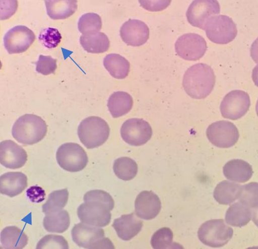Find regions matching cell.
<instances>
[{"mask_svg": "<svg viewBox=\"0 0 258 249\" xmlns=\"http://www.w3.org/2000/svg\"><path fill=\"white\" fill-rule=\"evenodd\" d=\"M84 203L78 209V216L81 222L95 227H105L111 221L112 211L115 202L107 192L94 190L87 192Z\"/></svg>", "mask_w": 258, "mask_h": 249, "instance_id": "6da1fadb", "label": "cell"}, {"mask_svg": "<svg viewBox=\"0 0 258 249\" xmlns=\"http://www.w3.org/2000/svg\"><path fill=\"white\" fill-rule=\"evenodd\" d=\"M216 83V76L210 66L198 64L189 68L184 75L183 86L192 98H206L211 93Z\"/></svg>", "mask_w": 258, "mask_h": 249, "instance_id": "7a4b0ae2", "label": "cell"}, {"mask_svg": "<svg viewBox=\"0 0 258 249\" xmlns=\"http://www.w3.org/2000/svg\"><path fill=\"white\" fill-rule=\"evenodd\" d=\"M47 126L41 117L26 114L19 118L13 127V138L21 144L32 145L44 139Z\"/></svg>", "mask_w": 258, "mask_h": 249, "instance_id": "3957f363", "label": "cell"}, {"mask_svg": "<svg viewBox=\"0 0 258 249\" xmlns=\"http://www.w3.org/2000/svg\"><path fill=\"white\" fill-rule=\"evenodd\" d=\"M78 135L81 142L88 149L104 145L109 137L110 127L107 121L99 117H89L81 121Z\"/></svg>", "mask_w": 258, "mask_h": 249, "instance_id": "277c9868", "label": "cell"}, {"mask_svg": "<svg viewBox=\"0 0 258 249\" xmlns=\"http://www.w3.org/2000/svg\"><path fill=\"white\" fill-rule=\"evenodd\" d=\"M198 238L209 247H223L232 239L233 230L223 220H212L203 223L198 232Z\"/></svg>", "mask_w": 258, "mask_h": 249, "instance_id": "5b68a950", "label": "cell"}, {"mask_svg": "<svg viewBox=\"0 0 258 249\" xmlns=\"http://www.w3.org/2000/svg\"><path fill=\"white\" fill-rule=\"evenodd\" d=\"M206 36L211 42L218 44H227L233 41L237 35V26L225 15L213 16L205 25Z\"/></svg>", "mask_w": 258, "mask_h": 249, "instance_id": "8992f818", "label": "cell"}, {"mask_svg": "<svg viewBox=\"0 0 258 249\" xmlns=\"http://www.w3.org/2000/svg\"><path fill=\"white\" fill-rule=\"evenodd\" d=\"M56 158L59 166L67 171L80 172L88 163V157L85 150L78 143H67L56 151Z\"/></svg>", "mask_w": 258, "mask_h": 249, "instance_id": "52a82bcc", "label": "cell"}, {"mask_svg": "<svg viewBox=\"0 0 258 249\" xmlns=\"http://www.w3.org/2000/svg\"><path fill=\"white\" fill-rule=\"evenodd\" d=\"M206 135L212 144L221 148L232 147L237 143L240 137L237 127L228 121L212 123L206 131Z\"/></svg>", "mask_w": 258, "mask_h": 249, "instance_id": "ba28073f", "label": "cell"}, {"mask_svg": "<svg viewBox=\"0 0 258 249\" xmlns=\"http://www.w3.org/2000/svg\"><path fill=\"white\" fill-rule=\"evenodd\" d=\"M153 129L150 124L141 118H130L124 121L121 128L122 139L133 147L142 146L151 139Z\"/></svg>", "mask_w": 258, "mask_h": 249, "instance_id": "9c48e42d", "label": "cell"}, {"mask_svg": "<svg viewBox=\"0 0 258 249\" xmlns=\"http://www.w3.org/2000/svg\"><path fill=\"white\" fill-rule=\"evenodd\" d=\"M176 53L181 58L189 61L202 58L207 50V44L200 35L185 34L179 37L175 43Z\"/></svg>", "mask_w": 258, "mask_h": 249, "instance_id": "30bf717a", "label": "cell"}, {"mask_svg": "<svg viewBox=\"0 0 258 249\" xmlns=\"http://www.w3.org/2000/svg\"><path fill=\"white\" fill-rule=\"evenodd\" d=\"M250 105L248 93L240 90L232 91L222 101L221 112L223 117L236 120L246 114Z\"/></svg>", "mask_w": 258, "mask_h": 249, "instance_id": "8fae6325", "label": "cell"}, {"mask_svg": "<svg viewBox=\"0 0 258 249\" xmlns=\"http://www.w3.org/2000/svg\"><path fill=\"white\" fill-rule=\"evenodd\" d=\"M219 2L214 0H197L192 2L186 12L187 20L192 26L205 29L206 23L214 15L219 14Z\"/></svg>", "mask_w": 258, "mask_h": 249, "instance_id": "7c38bea8", "label": "cell"}, {"mask_svg": "<svg viewBox=\"0 0 258 249\" xmlns=\"http://www.w3.org/2000/svg\"><path fill=\"white\" fill-rule=\"evenodd\" d=\"M4 45L10 54L21 53L29 49L35 40L32 30L24 26L10 29L4 37Z\"/></svg>", "mask_w": 258, "mask_h": 249, "instance_id": "4fadbf2b", "label": "cell"}, {"mask_svg": "<svg viewBox=\"0 0 258 249\" xmlns=\"http://www.w3.org/2000/svg\"><path fill=\"white\" fill-rule=\"evenodd\" d=\"M28 154L21 146L12 140H5L0 144V162L7 168L20 169L26 164Z\"/></svg>", "mask_w": 258, "mask_h": 249, "instance_id": "5bb4252c", "label": "cell"}, {"mask_svg": "<svg viewBox=\"0 0 258 249\" xmlns=\"http://www.w3.org/2000/svg\"><path fill=\"white\" fill-rule=\"evenodd\" d=\"M120 36L127 45L140 47L148 41L149 29L146 24L138 20H130L122 25Z\"/></svg>", "mask_w": 258, "mask_h": 249, "instance_id": "9a60e30c", "label": "cell"}, {"mask_svg": "<svg viewBox=\"0 0 258 249\" xmlns=\"http://www.w3.org/2000/svg\"><path fill=\"white\" fill-rule=\"evenodd\" d=\"M159 197L151 191H143L138 195L135 201L136 215L145 220H151L159 215L161 210Z\"/></svg>", "mask_w": 258, "mask_h": 249, "instance_id": "2e32d148", "label": "cell"}, {"mask_svg": "<svg viewBox=\"0 0 258 249\" xmlns=\"http://www.w3.org/2000/svg\"><path fill=\"white\" fill-rule=\"evenodd\" d=\"M73 241L78 246L84 248H89L94 243L104 237V230L81 223L76 224L72 231Z\"/></svg>", "mask_w": 258, "mask_h": 249, "instance_id": "e0dca14e", "label": "cell"}, {"mask_svg": "<svg viewBox=\"0 0 258 249\" xmlns=\"http://www.w3.org/2000/svg\"><path fill=\"white\" fill-rule=\"evenodd\" d=\"M118 236L123 240H130L137 235L142 229L143 221L135 213L123 215L116 218L112 224Z\"/></svg>", "mask_w": 258, "mask_h": 249, "instance_id": "ac0fdd59", "label": "cell"}, {"mask_svg": "<svg viewBox=\"0 0 258 249\" xmlns=\"http://www.w3.org/2000/svg\"><path fill=\"white\" fill-rule=\"evenodd\" d=\"M28 186V177L20 172L5 173L0 177V192L10 197L18 196Z\"/></svg>", "mask_w": 258, "mask_h": 249, "instance_id": "d6986e66", "label": "cell"}, {"mask_svg": "<svg viewBox=\"0 0 258 249\" xmlns=\"http://www.w3.org/2000/svg\"><path fill=\"white\" fill-rule=\"evenodd\" d=\"M223 172L227 179L233 182L244 183L252 177L253 170L248 162L241 159H233L225 164Z\"/></svg>", "mask_w": 258, "mask_h": 249, "instance_id": "ffe728a7", "label": "cell"}, {"mask_svg": "<svg viewBox=\"0 0 258 249\" xmlns=\"http://www.w3.org/2000/svg\"><path fill=\"white\" fill-rule=\"evenodd\" d=\"M47 15L52 20H64L77 12L78 2L75 0H46Z\"/></svg>", "mask_w": 258, "mask_h": 249, "instance_id": "44dd1931", "label": "cell"}, {"mask_svg": "<svg viewBox=\"0 0 258 249\" xmlns=\"http://www.w3.org/2000/svg\"><path fill=\"white\" fill-rule=\"evenodd\" d=\"M242 189L243 186L238 183L222 181L216 186L214 191V198L220 204L230 205L240 198Z\"/></svg>", "mask_w": 258, "mask_h": 249, "instance_id": "7402d4cb", "label": "cell"}, {"mask_svg": "<svg viewBox=\"0 0 258 249\" xmlns=\"http://www.w3.org/2000/svg\"><path fill=\"white\" fill-rule=\"evenodd\" d=\"M133 105L132 97L123 91L115 92L108 99L107 106L113 118L122 117L132 110Z\"/></svg>", "mask_w": 258, "mask_h": 249, "instance_id": "603a6c76", "label": "cell"}, {"mask_svg": "<svg viewBox=\"0 0 258 249\" xmlns=\"http://www.w3.org/2000/svg\"><path fill=\"white\" fill-rule=\"evenodd\" d=\"M28 242V237L16 226H8L1 232V243L4 249H23Z\"/></svg>", "mask_w": 258, "mask_h": 249, "instance_id": "cb8c5ba5", "label": "cell"}, {"mask_svg": "<svg viewBox=\"0 0 258 249\" xmlns=\"http://www.w3.org/2000/svg\"><path fill=\"white\" fill-rule=\"evenodd\" d=\"M104 66L110 75L116 79H124L130 71V62L119 54H108L104 59Z\"/></svg>", "mask_w": 258, "mask_h": 249, "instance_id": "d4e9b609", "label": "cell"}, {"mask_svg": "<svg viewBox=\"0 0 258 249\" xmlns=\"http://www.w3.org/2000/svg\"><path fill=\"white\" fill-rule=\"evenodd\" d=\"M252 211L240 202L231 205L225 215V221L229 225L243 227L251 221Z\"/></svg>", "mask_w": 258, "mask_h": 249, "instance_id": "484cf974", "label": "cell"}, {"mask_svg": "<svg viewBox=\"0 0 258 249\" xmlns=\"http://www.w3.org/2000/svg\"><path fill=\"white\" fill-rule=\"evenodd\" d=\"M80 43L84 49L88 53H104L110 47V40L107 35L103 32L82 35L80 37Z\"/></svg>", "mask_w": 258, "mask_h": 249, "instance_id": "4316f807", "label": "cell"}, {"mask_svg": "<svg viewBox=\"0 0 258 249\" xmlns=\"http://www.w3.org/2000/svg\"><path fill=\"white\" fill-rule=\"evenodd\" d=\"M46 231L52 233H63L70 225L69 213L66 210L48 214L43 221Z\"/></svg>", "mask_w": 258, "mask_h": 249, "instance_id": "83f0119b", "label": "cell"}, {"mask_svg": "<svg viewBox=\"0 0 258 249\" xmlns=\"http://www.w3.org/2000/svg\"><path fill=\"white\" fill-rule=\"evenodd\" d=\"M113 171L119 178L124 181L131 180L137 175V162L128 157L116 159L113 164Z\"/></svg>", "mask_w": 258, "mask_h": 249, "instance_id": "f1b7e54d", "label": "cell"}, {"mask_svg": "<svg viewBox=\"0 0 258 249\" xmlns=\"http://www.w3.org/2000/svg\"><path fill=\"white\" fill-rule=\"evenodd\" d=\"M69 197V192L67 189L51 192L42 206V212L46 215L60 212L67 205Z\"/></svg>", "mask_w": 258, "mask_h": 249, "instance_id": "f546056e", "label": "cell"}, {"mask_svg": "<svg viewBox=\"0 0 258 249\" xmlns=\"http://www.w3.org/2000/svg\"><path fill=\"white\" fill-rule=\"evenodd\" d=\"M78 26L83 35L97 34L102 29V19L96 13H86L79 20Z\"/></svg>", "mask_w": 258, "mask_h": 249, "instance_id": "4dcf8cb0", "label": "cell"}, {"mask_svg": "<svg viewBox=\"0 0 258 249\" xmlns=\"http://www.w3.org/2000/svg\"><path fill=\"white\" fill-rule=\"evenodd\" d=\"M239 202L251 209L258 208V183L251 182L243 185Z\"/></svg>", "mask_w": 258, "mask_h": 249, "instance_id": "1f68e13d", "label": "cell"}, {"mask_svg": "<svg viewBox=\"0 0 258 249\" xmlns=\"http://www.w3.org/2000/svg\"><path fill=\"white\" fill-rule=\"evenodd\" d=\"M173 234L168 227H163L157 231L151 238V243L154 249H167L172 245Z\"/></svg>", "mask_w": 258, "mask_h": 249, "instance_id": "d6a6232c", "label": "cell"}, {"mask_svg": "<svg viewBox=\"0 0 258 249\" xmlns=\"http://www.w3.org/2000/svg\"><path fill=\"white\" fill-rule=\"evenodd\" d=\"M36 249H69V245L63 236L50 234L39 240Z\"/></svg>", "mask_w": 258, "mask_h": 249, "instance_id": "836d02e7", "label": "cell"}, {"mask_svg": "<svg viewBox=\"0 0 258 249\" xmlns=\"http://www.w3.org/2000/svg\"><path fill=\"white\" fill-rule=\"evenodd\" d=\"M39 41L47 48H55L61 42V35L58 29L47 28L42 30L39 34Z\"/></svg>", "mask_w": 258, "mask_h": 249, "instance_id": "e575fe53", "label": "cell"}, {"mask_svg": "<svg viewBox=\"0 0 258 249\" xmlns=\"http://www.w3.org/2000/svg\"><path fill=\"white\" fill-rule=\"evenodd\" d=\"M56 59L51 56L40 55L36 63V71L43 75L54 74L57 69Z\"/></svg>", "mask_w": 258, "mask_h": 249, "instance_id": "d590c367", "label": "cell"}, {"mask_svg": "<svg viewBox=\"0 0 258 249\" xmlns=\"http://www.w3.org/2000/svg\"><path fill=\"white\" fill-rule=\"evenodd\" d=\"M27 196L31 202L40 203L45 198V192L39 186H32L26 192Z\"/></svg>", "mask_w": 258, "mask_h": 249, "instance_id": "8d00e7d4", "label": "cell"}, {"mask_svg": "<svg viewBox=\"0 0 258 249\" xmlns=\"http://www.w3.org/2000/svg\"><path fill=\"white\" fill-rule=\"evenodd\" d=\"M89 249H115V247L110 239L104 237L97 240Z\"/></svg>", "mask_w": 258, "mask_h": 249, "instance_id": "74e56055", "label": "cell"}, {"mask_svg": "<svg viewBox=\"0 0 258 249\" xmlns=\"http://www.w3.org/2000/svg\"><path fill=\"white\" fill-rule=\"evenodd\" d=\"M250 53L252 59L255 63L258 64V38L252 43Z\"/></svg>", "mask_w": 258, "mask_h": 249, "instance_id": "f35d334b", "label": "cell"}, {"mask_svg": "<svg viewBox=\"0 0 258 249\" xmlns=\"http://www.w3.org/2000/svg\"><path fill=\"white\" fill-rule=\"evenodd\" d=\"M252 79L255 85L258 87V64L254 67L252 72Z\"/></svg>", "mask_w": 258, "mask_h": 249, "instance_id": "ab89813d", "label": "cell"}, {"mask_svg": "<svg viewBox=\"0 0 258 249\" xmlns=\"http://www.w3.org/2000/svg\"><path fill=\"white\" fill-rule=\"evenodd\" d=\"M252 220L256 224V226L258 227V208H255L252 211Z\"/></svg>", "mask_w": 258, "mask_h": 249, "instance_id": "60d3db41", "label": "cell"}, {"mask_svg": "<svg viewBox=\"0 0 258 249\" xmlns=\"http://www.w3.org/2000/svg\"><path fill=\"white\" fill-rule=\"evenodd\" d=\"M167 249H184L183 246H182L180 243L174 242L172 243V245L170 246Z\"/></svg>", "mask_w": 258, "mask_h": 249, "instance_id": "b9f144b4", "label": "cell"}, {"mask_svg": "<svg viewBox=\"0 0 258 249\" xmlns=\"http://www.w3.org/2000/svg\"><path fill=\"white\" fill-rule=\"evenodd\" d=\"M256 111L257 115L258 116V100H257V101L256 103Z\"/></svg>", "mask_w": 258, "mask_h": 249, "instance_id": "7bdbcfd3", "label": "cell"}, {"mask_svg": "<svg viewBox=\"0 0 258 249\" xmlns=\"http://www.w3.org/2000/svg\"><path fill=\"white\" fill-rule=\"evenodd\" d=\"M246 249H258V247H249Z\"/></svg>", "mask_w": 258, "mask_h": 249, "instance_id": "ee69618b", "label": "cell"}, {"mask_svg": "<svg viewBox=\"0 0 258 249\" xmlns=\"http://www.w3.org/2000/svg\"><path fill=\"white\" fill-rule=\"evenodd\" d=\"M1 249H4V248H3L2 247H1Z\"/></svg>", "mask_w": 258, "mask_h": 249, "instance_id": "f6af8a7d", "label": "cell"}]
</instances>
